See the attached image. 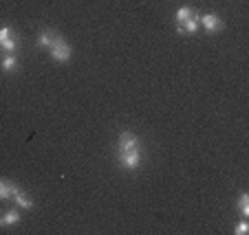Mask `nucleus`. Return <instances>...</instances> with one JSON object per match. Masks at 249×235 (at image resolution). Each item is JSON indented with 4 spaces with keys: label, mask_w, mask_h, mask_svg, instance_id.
<instances>
[{
    "label": "nucleus",
    "mask_w": 249,
    "mask_h": 235,
    "mask_svg": "<svg viewBox=\"0 0 249 235\" xmlns=\"http://www.w3.org/2000/svg\"><path fill=\"white\" fill-rule=\"evenodd\" d=\"M238 211H240V216L243 218H247L249 216V193H240V198H238Z\"/></svg>",
    "instance_id": "nucleus-13"
},
{
    "label": "nucleus",
    "mask_w": 249,
    "mask_h": 235,
    "mask_svg": "<svg viewBox=\"0 0 249 235\" xmlns=\"http://www.w3.org/2000/svg\"><path fill=\"white\" fill-rule=\"evenodd\" d=\"M57 35H60V33H55L53 29H42V31H40V35H38V44L42 48H51Z\"/></svg>",
    "instance_id": "nucleus-7"
},
{
    "label": "nucleus",
    "mask_w": 249,
    "mask_h": 235,
    "mask_svg": "<svg viewBox=\"0 0 249 235\" xmlns=\"http://www.w3.org/2000/svg\"><path fill=\"white\" fill-rule=\"evenodd\" d=\"M143 160V147H137V150H128V152H117V163L122 170L132 172L137 170Z\"/></svg>",
    "instance_id": "nucleus-1"
},
{
    "label": "nucleus",
    "mask_w": 249,
    "mask_h": 235,
    "mask_svg": "<svg viewBox=\"0 0 249 235\" xmlns=\"http://www.w3.org/2000/svg\"><path fill=\"white\" fill-rule=\"evenodd\" d=\"M194 16H196V11H194L192 7H179L177 14H174V18H177V24H179V22H185V20L194 18Z\"/></svg>",
    "instance_id": "nucleus-12"
},
{
    "label": "nucleus",
    "mask_w": 249,
    "mask_h": 235,
    "mask_svg": "<svg viewBox=\"0 0 249 235\" xmlns=\"http://www.w3.org/2000/svg\"><path fill=\"white\" fill-rule=\"evenodd\" d=\"M234 233H236V235H247V233H249V222H247V218H245L243 222H238V224H236Z\"/></svg>",
    "instance_id": "nucleus-14"
},
{
    "label": "nucleus",
    "mask_w": 249,
    "mask_h": 235,
    "mask_svg": "<svg viewBox=\"0 0 249 235\" xmlns=\"http://www.w3.org/2000/svg\"><path fill=\"white\" fill-rule=\"evenodd\" d=\"M198 29H201V24H198V16H194V18H190V20H185V22L177 24V31L185 33V35H192V33H196Z\"/></svg>",
    "instance_id": "nucleus-6"
},
{
    "label": "nucleus",
    "mask_w": 249,
    "mask_h": 235,
    "mask_svg": "<svg viewBox=\"0 0 249 235\" xmlns=\"http://www.w3.org/2000/svg\"><path fill=\"white\" fill-rule=\"evenodd\" d=\"M11 200H14V203L18 204L20 209H31L33 207V200L29 198V193L22 191V189H18V191L14 193V198H11Z\"/></svg>",
    "instance_id": "nucleus-11"
},
{
    "label": "nucleus",
    "mask_w": 249,
    "mask_h": 235,
    "mask_svg": "<svg viewBox=\"0 0 249 235\" xmlns=\"http://www.w3.org/2000/svg\"><path fill=\"white\" fill-rule=\"evenodd\" d=\"M16 191H18V185L11 183V180L0 178V200H11Z\"/></svg>",
    "instance_id": "nucleus-9"
},
{
    "label": "nucleus",
    "mask_w": 249,
    "mask_h": 235,
    "mask_svg": "<svg viewBox=\"0 0 249 235\" xmlns=\"http://www.w3.org/2000/svg\"><path fill=\"white\" fill-rule=\"evenodd\" d=\"M141 147V141L137 134L132 132H122L119 134V143H117V152H128V150H137Z\"/></svg>",
    "instance_id": "nucleus-4"
},
{
    "label": "nucleus",
    "mask_w": 249,
    "mask_h": 235,
    "mask_svg": "<svg viewBox=\"0 0 249 235\" xmlns=\"http://www.w3.org/2000/svg\"><path fill=\"white\" fill-rule=\"evenodd\" d=\"M20 218H22L20 209H9V211H5L0 216V226H14L20 222Z\"/></svg>",
    "instance_id": "nucleus-8"
},
{
    "label": "nucleus",
    "mask_w": 249,
    "mask_h": 235,
    "mask_svg": "<svg viewBox=\"0 0 249 235\" xmlns=\"http://www.w3.org/2000/svg\"><path fill=\"white\" fill-rule=\"evenodd\" d=\"M20 47L18 35L14 33L11 27H0V48L5 53H16Z\"/></svg>",
    "instance_id": "nucleus-3"
},
{
    "label": "nucleus",
    "mask_w": 249,
    "mask_h": 235,
    "mask_svg": "<svg viewBox=\"0 0 249 235\" xmlns=\"http://www.w3.org/2000/svg\"><path fill=\"white\" fill-rule=\"evenodd\" d=\"M0 68L5 73H14L18 68V55L16 53H5L2 60H0Z\"/></svg>",
    "instance_id": "nucleus-10"
},
{
    "label": "nucleus",
    "mask_w": 249,
    "mask_h": 235,
    "mask_svg": "<svg viewBox=\"0 0 249 235\" xmlns=\"http://www.w3.org/2000/svg\"><path fill=\"white\" fill-rule=\"evenodd\" d=\"M198 24H201L203 29H205L207 33H218L223 29V20L218 18L216 14H205L198 18Z\"/></svg>",
    "instance_id": "nucleus-5"
},
{
    "label": "nucleus",
    "mask_w": 249,
    "mask_h": 235,
    "mask_svg": "<svg viewBox=\"0 0 249 235\" xmlns=\"http://www.w3.org/2000/svg\"><path fill=\"white\" fill-rule=\"evenodd\" d=\"M49 53H51L53 62H69L71 55H73V48H71V44L66 42L62 35H57L55 42H53V47L49 48Z\"/></svg>",
    "instance_id": "nucleus-2"
}]
</instances>
